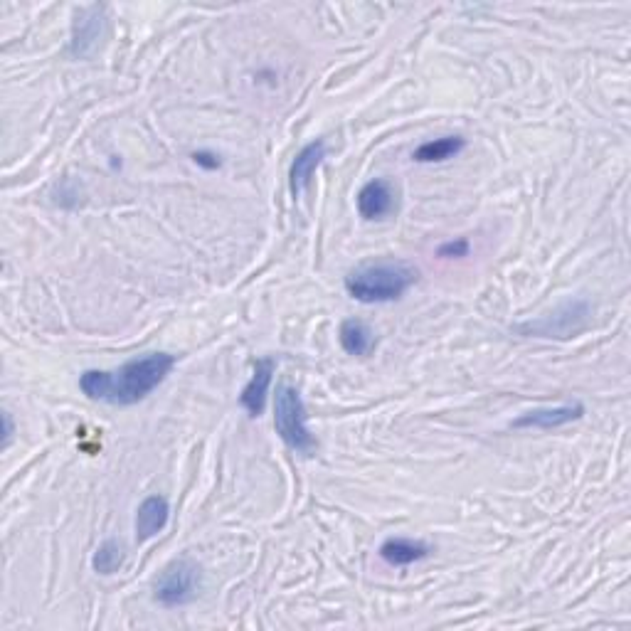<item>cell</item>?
<instances>
[{
  "instance_id": "6da1fadb",
  "label": "cell",
  "mask_w": 631,
  "mask_h": 631,
  "mask_svg": "<svg viewBox=\"0 0 631 631\" xmlns=\"http://www.w3.org/2000/svg\"><path fill=\"white\" fill-rule=\"evenodd\" d=\"M173 368H176V355L148 353L116 370H84L79 375V390L94 402L131 407L146 400L171 375Z\"/></svg>"
},
{
  "instance_id": "7a4b0ae2",
  "label": "cell",
  "mask_w": 631,
  "mask_h": 631,
  "mask_svg": "<svg viewBox=\"0 0 631 631\" xmlns=\"http://www.w3.org/2000/svg\"><path fill=\"white\" fill-rule=\"evenodd\" d=\"M420 279V272L405 262H380L355 269L346 277L348 296L360 304H390L402 299Z\"/></svg>"
},
{
  "instance_id": "3957f363",
  "label": "cell",
  "mask_w": 631,
  "mask_h": 631,
  "mask_svg": "<svg viewBox=\"0 0 631 631\" xmlns=\"http://www.w3.org/2000/svg\"><path fill=\"white\" fill-rule=\"evenodd\" d=\"M274 429L281 437V442L296 454L311 456L318 449L316 437L309 429V415L306 405L301 400L299 390L289 385H281L277 390V402H274Z\"/></svg>"
},
{
  "instance_id": "277c9868",
  "label": "cell",
  "mask_w": 631,
  "mask_h": 631,
  "mask_svg": "<svg viewBox=\"0 0 631 631\" xmlns=\"http://www.w3.org/2000/svg\"><path fill=\"white\" fill-rule=\"evenodd\" d=\"M200 587V567L193 560L180 558L161 572V577L153 585L156 602L163 607H183L193 602Z\"/></svg>"
},
{
  "instance_id": "5b68a950",
  "label": "cell",
  "mask_w": 631,
  "mask_h": 631,
  "mask_svg": "<svg viewBox=\"0 0 631 631\" xmlns=\"http://www.w3.org/2000/svg\"><path fill=\"white\" fill-rule=\"evenodd\" d=\"M355 205H358L360 217H365V220H383V217L390 215L397 205L395 188L383 178L368 180V183L358 190Z\"/></svg>"
},
{
  "instance_id": "8992f818",
  "label": "cell",
  "mask_w": 631,
  "mask_h": 631,
  "mask_svg": "<svg viewBox=\"0 0 631 631\" xmlns=\"http://www.w3.org/2000/svg\"><path fill=\"white\" fill-rule=\"evenodd\" d=\"M585 407L580 402H570V405L558 407H538V410L523 412L521 417L511 422L513 429H555L565 427V424L582 420Z\"/></svg>"
},
{
  "instance_id": "52a82bcc",
  "label": "cell",
  "mask_w": 631,
  "mask_h": 631,
  "mask_svg": "<svg viewBox=\"0 0 631 631\" xmlns=\"http://www.w3.org/2000/svg\"><path fill=\"white\" fill-rule=\"evenodd\" d=\"M326 153H328V146L323 139L309 143V146H304L299 153H296L294 163H291V171H289V185H291L294 198H299V195L306 193V188L311 185V178L316 176L318 166L323 163Z\"/></svg>"
},
{
  "instance_id": "ba28073f",
  "label": "cell",
  "mask_w": 631,
  "mask_h": 631,
  "mask_svg": "<svg viewBox=\"0 0 631 631\" xmlns=\"http://www.w3.org/2000/svg\"><path fill=\"white\" fill-rule=\"evenodd\" d=\"M274 370H277V363L272 358H259L257 365H254L252 380H249L240 395V405L245 407L249 417H259L264 412V407H267V395L274 378Z\"/></svg>"
},
{
  "instance_id": "9c48e42d",
  "label": "cell",
  "mask_w": 631,
  "mask_h": 631,
  "mask_svg": "<svg viewBox=\"0 0 631 631\" xmlns=\"http://www.w3.org/2000/svg\"><path fill=\"white\" fill-rule=\"evenodd\" d=\"M168 518H171V506H168L166 498L148 496L136 511V540L146 543V540L156 538L168 526Z\"/></svg>"
},
{
  "instance_id": "30bf717a",
  "label": "cell",
  "mask_w": 631,
  "mask_h": 631,
  "mask_svg": "<svg viewBox=\"0 0 631 631\" xmlns=\"http://www.w3.org/2000/svg\"><path fill=\"white\" fill-rule=\"evenodd\" d=\"M429 555V548L420 540L410 538H387L380 545V558L392 567H407L412 562H420Z\"/></svg>"
},
{
  "instance_id": "8fae6325",
  "label": "cell",
  "mask_w": 631,
  "mask_h": 631,
  "mask_svg": "<svg viewBox=\"0 0 631 631\" xmlns=\"http://www.w3.org/2000/svg\"><path fill=\"white\" fill-rule=\"evenodd\" d=\"M338 341H341V348L348 355L360 358V355H368L373 351L375 333L373 328L365 321H360V318H346V321L341 323V331H338Z\"/></svg>"
},
{
  "instance_id": "7c38bea8",
  "label": "cell",
  "mask_w": 631,
  "mask_h": 631,
  "mask_svg": "<svg viewBox=\"0 0 631 631\" xmlns=\"http://www.w3.org/2000/svg\"><path fill=\"white\" fill-rule=\"evenodd\" d=\"M466 148V141L461 136H442V139L434 141H424L422 146L415 148L412 158L417 163H442L449 161V158L459 156Z\"/></svg>"
},
{
  "instance_id": "4fadbf2b",
  "label": "cell",
  "mask_w": 631,
  "mask_h": 631,
  "mask_svg": "<svg viewBox=\"0 0 631 631\" xmlns=\"http://www.w3.org/2000/svg\"><path fill=\"white\" fill-rule=\"evenodd\" d=\"M124 560H126L124 545H121L119 540L109 538L97 548V553H94V558H92V565L99 575H114V572L124 565Z\"/></svg>"
},
{
  "instance_id": "5bb4252c",
  "label": "cell",
  "mask_w": 631,
  "mask_h": 631,
  "mask_svg": "<svg viewBox=\"0 0 631 631\" xmlns=\"http://www.w3.org/2000/svg\"><path fill=\"white\" fill-rule=\"evenodd\" d=\"M469 240H464V237H459V240H452V242H444L442 247L437 249L439 257H447V259H459V257H466L469 254Z\"/></svg>"
},
{
  "instance_id": "9a60e30c",
  "label": "cell",
  "mask_w": 631,
  "mask_h": 631,
  "mask_svg": "<svg viewBox=\"0 0 631 631\" xmlns=\"http://www.w3.org/2000/svg\"><path fill=\"white\" fill-rule=\"evenodd\" d=\"M193 161L198 163L200 168H205V171H217V168H220V156H215V153L210 151H195Z\"/></svg>"
},
{
  "instance_id": "2e32d148",
  "label": "cell",
  "mask_w": 631,
  "mask_h": 631,
  "mask_svg": "<svg viewBox=\"0 0 631 631\" xmlns=\"http://www.w3.org/2000/svg\"><path fill=\"white\" fill-rule=\"evenodd\" d=\"M10 439H13V420H10V412H3V447H10Z\"/></svg>"
}]
</instances>
